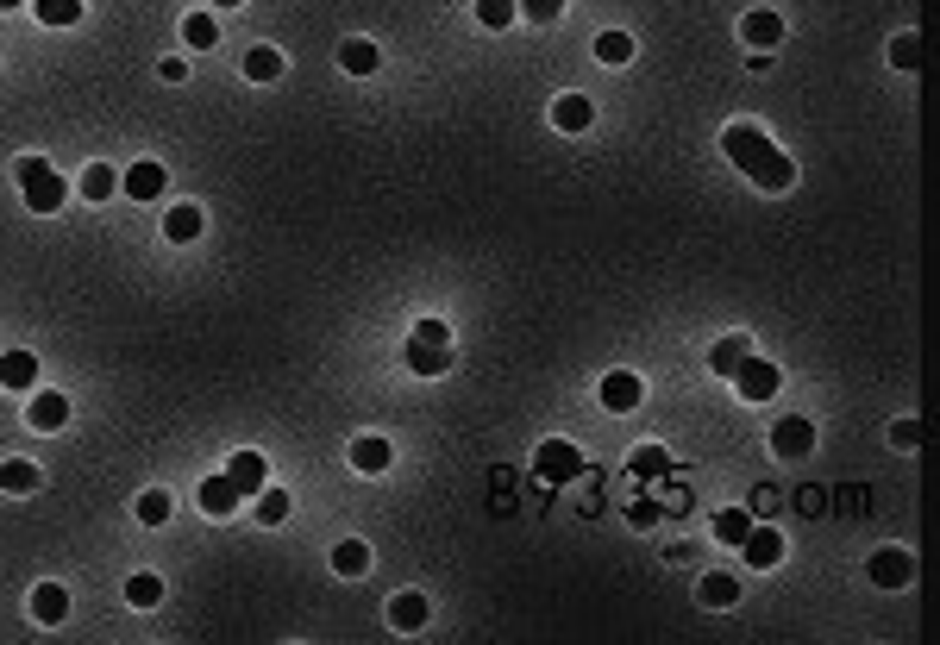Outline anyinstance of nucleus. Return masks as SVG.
Segmentation results:
<instances>
[{
	"mask_svg": "<svg viewBox=\"0 0 940 645\" xmlns=\"http://www.w3.org/2000/svg\"><path fill=\"white\" fill-rule=\"evenodd\" d=\"M13 176H19V195H26L32 213H57V207H63V176H57L44 157H19Z\"/></svg>",
	"mask_w": 940,
	"mask_h": 645,
	"instance_id": "nucleus-1",
	"label": "nucleus"
},
{
	"mask_svg": "<svg viewBox=\"0 0 940 645\" xmlns=\"http://www.w3.org/2000/svg\"><path fill=\"white\" fill-rule=\"evenodd\" d=\"M533 476H539V483H552V489L577 483V476H583V451L564 445V439H546V445L533 451Z\"/></svg>",
	"mask_w": 940,
	"mask_h": 645,
	"instance_id": "nucleus-2",
	"label": "nucleus"
},
{
	"mask_svg": "<svg viewBox=\"0 0 940 645\" xmlns=\"http://www.w3.org/2000/svg\"><path fill=\"white\" fill-rule=\"evenodd\" d=\"M721 151H727V157H734L740 170L752 176V170H759V163H765L771 151H778V145H771V138H765L759 126H727V132H721Z\"/></svg>",
	"mask_w": 940,
	"mask_h": 645,
	"instance_id": "nucleus-3",
	"label": "nucleus"
},
{
	"mask_svg": "<svg viewBox=\"0 0 940 645\" xmlns=\"http://www.w3.org/2000/svg\"><path fill=\"white\" fill-rule=\"evenodd\" d=\"M865 577H872L878 589H909V583H915V558L903 552V545H884V552H872Z\"/></svg>",
	"mask_w": 940,
	"mask_h": 645,
	"instance_id": "nucleus-4",
	"label": "nucleus"
},
{
	"mask_svg": "<svg viewBox=\"0 0 940 645\" xmlns=\"http://www.w3.org/2000/svg\"><path fill=\"white\" fill-rule=\"evenodd\" d=\"M778 364H765V357H746V364L734 370V389H740V401H752V408H759V401H771L778 395Z\"/></svg>",
	"mask_w": 940,
	"mask_h": 645,
	"instance_id": "nucleus-5",
	"label": "nucleus"
},
{
	"mask_svg": "<svg viewBox=\"0 0 940 645\" xmlns=\"http://www.w3.org/2000/svg\"><path fill=\"white\" fill-rule=\"evenodd\" d=\"M640 395L646 389H640V376H633V370H608L602 376V408L608 414H633V408H640Z\"/></svg>",
	"mask_w": 940,
	"mask_h": 645,
	"instance_id": "nucleus-6",
	"label": "nucleus"
},
{
	"mask_svg": "<svg viewBox=\"0 0 940 645\" xmlns=\"http://www.w3.org/2000/svg\"><path fill=\"white\" fill-rule=\"evenodd\" d=\"M771 451H778V458H809V451H815V426L796 420V414L778 420V426H771Z\"/></svg>",
	"mask_w": 940,
	"mask_h": 645,
	"instance_id": "nucleus-7",
	"label": "nucleus"
},
{
	"mask_svg": "<svg viewBox=\"0 0 940 645\" xmlns=\"http://www.w3.org/2000/svg\"><path fill=\"white\" fill-rule=\"evenodd\" d=\"M740 558L752 564V570H771L784 558V539L771 533V527H746V539H740Z\"/></svg>",
	"mask_w": 940,
	"mask_h": 645,
	"instance_id": "nucleus-8",
	"label": "nucleus"
},
{
	"mask_svg": "<svg viewBox=\"0 0 940 645\" xmlns=\"http://www.w3.org/2000/svg\"><path fill=\"white\" fill-rule=\"evenodd\" d=\"M389 627L395 633H420V627H427V595H414V589L389 595Z\"/></svg>",
	"mask_w": 940,
	"mask_h": 645,
	"instance_id": "nucleus-9",
	"label": "nucleus"
},
{
	"mask_svg": "<svg viewBox=\"0 0 940 645\" xmlns=\"http://www.w3.org/2000/svg\"><path fill=\"white\" fill-rule=\"evenodd\" d=\"M408 370H414V376H445V370H452V345L408 339Z\"/></svg>",
	"mask_w": 940,
	"mask_h": 645,
	"instance_id": "nucleus-10",
	"label": "nucleus"
},
{
	"mask_svg": "<svg viewBox=\"0 0 940 645\" xmlns=\"http://www.w3.org/2000/svg\"><path fill=\"white\" fill-rule=\"evenodd\" d=\"M552 126H558V132H590V126H596V101L564 94V101H552Z\"/></svg>",
	"mask_w": 940,
	"mask_h": 645,
	"instance_id": "nucleus-11",
	"label": "nucleus"
},
{
	"mask_svg": "<svg viewBox=\"0 0 940 645\" xmlns=\"http://www.w3.org/2000/svg\"><path fill=\"white\" fill-rule=\"evenodd\" d=\"M239 501H245V495H239V483H232V476H207V483H201V514L226 520L232 508H239Z\"/></svg>",
	"mask_w": 940,
	"mask_h": 645,
	"instance_id": "nucleus-12",
	"label": "nucleus"
},
{
	"mask_svg": "<svg viewBox=\"0 0 940 645\" xmlns=\"http://www.w3.org/2000/svg\"><path fill=\"white\" fill-rule=\"evenodd\" d=\"M226 476H232V483H239V495H257V489L270 483V470H264V458H257V451H232Z\"/></svg>",
	"mask_w": 940,
	"mask_h": 645,
	"instance_id": "nucleus-13",
	"label": "nucleus"
},
{
	"mask_svg": "<svg viewBox=\"0 0 940 645\" xmlns=\"http://www.w3.org/2000/svg\"><path fill=\"white\" fill-rule=\"evenodd\" d=\"M740 38L752 44V51H771V44L784 38V19H778V13H746V19H740Z\"/></svg>",
	"mask_w": 940,
	"mask_h": 645,
	"instance_id": "nucleus-14",
	"label": "nucleus"
},
{
	"mask_svg": "<svg viewBox=\"0 0 940 645\" xmlns=\"http://www.w3.org/2000/svg\"><path fill=\"white\" fill-rule=\"evenodd\" d=\"M120 188H126L132 201H157L163 195V170H157V163H132V170L120 176Z\"/></svg>",
	"mask_w": 940,
	"mask_h": 645,
	"instance_id": "nucleus-15",
	"label": "nucleus"
},
{
	"mask_svg": "<svg viewBox=\"0 0 940 645\" xmlns=\"http://www.w3.org/2000/svg\"><path fill=\"white\" fill-rule=\"evenodd\" d=\"M0 382H7V389H38V357L32 351H7L0 357Z\"/></svg>",
	"mask_w": 940,
	"mask_h": 645,
	"instance_id": "nucleus-16",
	"label": "nucleus"
},
{
	"mask_svg": "<svg viewBox=\"0 0 940 645\" xmlns=\"http://www.w3.org/2000/svg\"><path fill=\"white\" fill-rule=\"evenodd\" d=\"M163 238H170V245H188V238H201V207H170L163 213Z\"/></svg>",
	"mask_w": 940,
	"mask_h": 645,
	"instance_id": "nucleus-17",
	"label": "nucleus"
},
{
	"mask_svg": "<svg viewBox=\"0 0 940 645\" xmlns=\"http://www.w3.org/2000/svg\"><path fill=\"white\" fill-rule=\"evenodd\" d=\"M752 182H759V188H771V195H784V188L796 182V163H790L784 151H771V157L759 163V170H752Z\"/></svg>",
	"mask_w": 940,
	"mask_h": 645,
	"instance_id": "nucleus-18",
	"label": "nucleus"
},
{
	"mask_svg": "<svg viewBox=\"0 0 940 645\" xmlns=\"http://www.w3.org/2000/svg\"><path fill=\"white\" fill-rule=\"evenodd\" d=\"M389 458H395V451H389V439H376V433L351 439V464H358V470H370V476H376V470H389Z\"/></svg>",
	"mask_w": 940,
	"mask_h": 645,
	"instance_id": "nucleus-19",
	"label": "nucleus"
},
{
	"mask_svg": "<svg viewBox=\"0 0 940 645\" xmlns=\"http://www.w3.org/2000/svg\"><path fill=\"white\" fill-rule=\"evenodd\" d=\"M63 614H69V595H63L57 583H38V589H32V620H44V627H57Z\"/></svg>",
	"mask_w": 940,
	"mask_h": 645,
	"instance_id": "nucleus-20",
	"label": "nucleus"
},
{
	"mask_svg": "<svg viewBox=\"0 0 940 645\" xmlns=\"http://www.w3.org/2000/svg\"><path fill=\"white\" fill-rule=\"evenodd\" d=\"M339 63L351 69V76H370V69L383 63V51H376L370 38H345V44H339Z\"/></svg>",
	"mask_w": 940,
	"mask_h": 645,
	"instance_id": "nucleus-21",
	"label": "nucleus"
},
{
	"mask_svg": "<svg viewBox=\"0 0 940 645\" xmlns=\"http://www.w3.org/2000/svg\"><path fill=\"white\" fill-rule=\"evenodd\" d=\"M26 420L38 426V433H57V426L69 420V401H63V395H38L32 408H26Z\"/></svg>",
	"mask_w": 940,
	"mask_h": 645,
	"instance_id": "nucleus-22",
	"label": "nucleus"
},
{
	"mask_svg": "<svg viewBox=\"0 0 940 645\" xmlns=\"http://www.w3.org/2000/svg\"><path fill=\"white\" fill-rule=\"evenodd\" d=\"M734 602H740V583L727 570H709L702 577V608H734Z\"/></svg>",
	"mask_w": 940,
	"mask_h": 645,
	"instance_id": "nucleus-23",
	"label": "nucleus"
},
{
	"mask_svg": "<svg viewBox=\"0 0 940 645\" xmlns=\"http://www.w3.org/2000/svg\"><path fill=\"white\" fill-rule=\"evenodd\" d=\"M182 38H188V51H214V44H220L214 13H188V19H182Z\"/></svg>",
	"mask_w": 940,
	"mask_h": 645,
	"instance_id": "nucleus-24",
	"label": "nucleus"
},
{
	"mask_svg": "<svg viewBox=\"0 0 940 645\" xmlns=\"http://www.w3.org/2000/svg\"><path fill=\"white\" fill-rule=\"evenodd\" d=\"M746 357H752V345H746V339H721V345L709 351V370H715V376H734V370L746 364Z\"/></svg>",
	"mask_w": 940,
	"mask_h": 645,
	"instance_id": "nucleus-25",
	"label": "nucleus"
},
{
	"mask_svg": "<svg viewBox=\"0 0 940 645\" xmlns=\"http://www.w3.org/2000/svg\"><path fill=\"white\" fill-rule=\"evenodd\" d=\"M0 489H7V495H32L38 489V470L26 458H7V464H0Z\"/></svg>",
	"mask_w": 940,
	"mask_h": 645,
	"instance_id": "nucleus-26",
	"label": "nucleus"
},
{
	"mask_svg": "<svg viewBox=\"0 0 940 645\" xmlns=\"http://www.w3.org/2000/svg\"><path fill=\"white\" fill-rule=\"evenodd\" d=\"M333 570H339V577H364V570H370V545L364 539H345L339 552H333Z\"/></svg>",
	"mask_w": 940,
	"mask_h": 645,
	"instance_id": "nucleus-27",
	"label": "nucleus"
},
{
	"mask_svg": "<svg viewBox=\"0 0 940 645\" xmlns=\"http://www.w3.org/2000/svg\"><path fill=\"white\" fill-rule=\"evenodd\" d=\"M477 19L489 32H508L514 19H521V0H477Z\"/></svg>",
	"mask_w": 940,
	"mask_h": 645,
	"instance_id": "nucleus-28",
	"label": "nucleus"
},
{
	"mask_svg": "<svg viewBox=\"0 0 940 645\" xmlns=\"http://www.w3.org/2000/svg\"><path fill=\"white\" fill-rule=\"evenodd\" d=\"M32 13L44 19V26H76V19H82V0H32Z\"/></svg>",
	"mask_w": 940,
	"mask_h": 645,
	"instance_id": "nucleus-29",
	"label": "nucleus"
},
{
	"mask_svg": "<svg viewBox=\"0 0 940 645\" xmlns=\"http://www.w3.org/2000/svg\"><path fill=\"white\" fill-rule=\"evenodd\" d=\"M245 76H251V82H276V76H282V57L264 51V44H251V51H245Z\"/></svg>",
	"mask_w": 940,
	"mask_h": 645,
	"instance_id": "nucleus-30",
	"label": "nucleus"
},
{
	"mask_svg": "<svg viewBox=\"0 0 940 645\" xmlns=\"http://www.w3.org/2000/svg\"><path fill=\"white\" fill-rule=\"evenodd\" d=\"M746 527H752V514H746V508L715 514V539H721V545H740V539H746Z\"/></svg>",
	"mask_w": 940,
	"mask_h": 645,
	"instance_id": "nucleus-31",
	"label": "nucleus"
},
{
	"mask_svg": "<svg viewBox=\"0 0 940 645\" xmlns=\"http://www.w3.org/2000/svg\"><path fill=\"white\" fill-rule=\"evenodd\" d=\"M132 508H138V520H145V527H163V520H170V495H163V489H145Z\"/></svg>",
	"mask_w": 940,
	"mask_h": 645,
	"instance_id": "nucleus-32",
	"label": "nucleus"
},
{
	"mask_svg": "<svg viewBox=\"0 0 940 645\" xmlns=\"http://www.w3.org/2000/svg\"><path fill=\"white\" fill-rule=\"evenodd\" d=\"M257 520H264V527H282V520H289V495L282 489H257Z\"/></svg>",
	"mask_w": 940,
	"mask_h": 645,
	"instance_id": "nucleus-33",
	"label": "nucleus"
},
{
	"mask_svg": "<svg viewBox=\"0 0 940 645\" xmlns=\"http://www.w3.org/2000/svg\"><path fill=\"white\" fill-rule=\"evenodd\" d=\"M113 188H120V176H113L107 163H94V170H82V195H88V201H107Z\"/></svg>",
	"mask_w": 940,
	"mask_h": 645,
	"instance_id": "nucleus-34",
	"label": "nucleus"
},
{
	"mask_svg": "<svg viewBox=\"0 0 940 645\" xmlns=\"http://www.w3.org/2000/svg\"><path fill=\"white\" fill-rule=\"evenodd\" d=\"M890 63H897V69H922V38L897 32V38H890Z\"/></svg>",
	"mask_w": 940,
	"mask_h": 645,
	"instance_id": "nucleus-35",
	"label": "nucleus"
},
{
	"mask_svg": "<svg viewBox=\"0 0 940 645\" xmlns=\"http://www.w3.org/2000/svg\"><path fill=\"white\" fill-rule=\"evenodd\" d=\"M596 57H602V63H627V57H633V38H627V32H602V38H596Z\"/></svg>",
	"mask_w": 940,
	"mask_h": 645,
	"instance_id": "nucleus-36",
	"label": "nucleus"
},
{
	"mask_svg": "<svg viewBox=\"0 0 940 645\" xmlns=\"http://www.w3.org/2000/svg\"><path fill=\"white\" fill-rule=\"evenodd\" d=\"M126 602H132V608H157V602H163V583H157V577H132V583H126Z\"/></svg>",
	"mask_w": 940,
	"mask_h": 645,
	"instance_id": "nucleus-37",
	"label": "nucleus"
},
{
	"mask_svg": "<svg viewBox=\"0 0 940 645\" xmlns=\"http://www.w3.org/2000/svg\"><path fill=\"white\" fill-rule=\"evenodd\" d=\"M665 470H671V458H665L658 445H640V451H633V476H665Z\"/></svg>",
	"mask_w": 940,
	"mask_h": 645,
	"instance_id": "nucleus-38",
	"label": "nucleus"
},
{
	"mask_svg": "<svg viewBox=\"0 0 940 645\" xmlns=\"http://www.w3.org/2000/svg\"><path fill=\"white\" fill-rule=\"evenodd\" d=\"M890 445H897V451H915V445H922V420H897V426H890Z\"/></svg>",
	"mask_w": 940,
	"mask_h": 645,
	"instance_id": "nucleus-39",
	"label": "nucleus"
},
{
	"mask_svg": "<svg viewBox=\"0 0 940 645\" xmlns=\"http://www.w3.org/2000/svg\"><path fill=\"white\" fill-rule=\"evenodd\" d=\"M521 13H527V19H539V26H552V19L564 13V0H521Z\"/></svg>",
	"mask_w": 940,
	"mask_h": 645,
	"instance_id": "nucleus-40",
	"label": "nucleus"
},
{
	"mask_svg": "<svg viewBox=\"0 0 940 645\" xmlns=\"http://www.w3.org/2000/svg\"><path fill=\"white\" fill-rule=\"evenodd\" d=\"M627 520H633V527H652V520H658V501H652V495H646V501H633Z\"/></svg>",
	"mask_w": 940,
	"mask_h": 645,
	"instance_id": "nucleus-41",
	"label": "nucleus"
},
{
	"mask_svg": "<svg viewBox=\"0 0 940 645\" xmlns=\"http://www.w3.org/2000/svg\"><path fill=\"white\" fill-rule=\"evenodd\" d=\"M0 7H26V0H0Z\"/></svg>",
	"mask_w": 940,
	"mask_h": 645,
	"instance_id": "nucleus-42",
	"label": "nucleus"
},
{
	"mask_svg": "<svg viewBox=\"0 0 940 645\" xmlns=\"http://www.w3.org/2000/svg\"><path fill=\"white\" fill-rule=\"evenodd\" d=\"M214 7H239V0H214Z\"/></svg>",
	"mask_w": 940,
	"mask_h": 645,
	"instance_id": "nucleus-43",
	"label": "nucleus"
}]
</instances>
